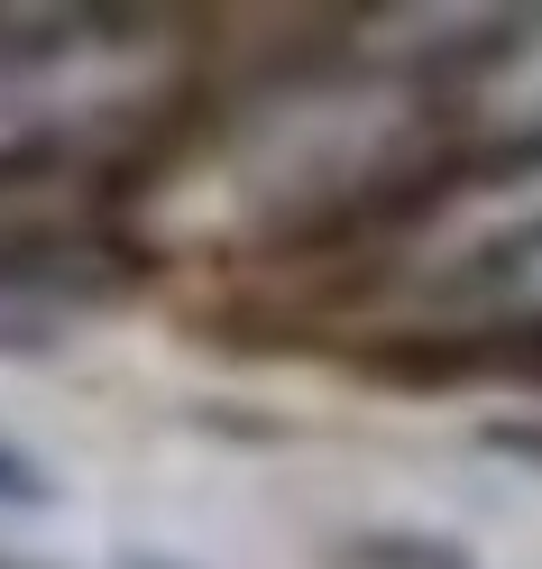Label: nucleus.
<instances>
[{
    "label": "nucleus",
    "mask_w": 542,
    "mask_h": 569,
    "mask_svg": "<svg viewBox=\"0 0 542 569\" xmlns=\"http://www.w3.org/2000/svg\"><path fill=\"white\" fill-rule=\"evenodd\" d=\"M0 569H19V560H0Z\"/></svg>",
    "instance_id": "2"
},
{
    "label": "nucleus",
    "mask_w": 542,
    "mask_h": 569,
    "mask_svg": "<svg viewBox=\"0 0 542 569\" xmlns=\"http://www.w3.org/2000/svg\"><path fill=\"white\" fill-rule=\"evenodd\" d=\"M47 506H56V478H47L28 450L0 441V515H47Z\"/></svg>",
    "instance_id": "1"
}]
</instances>
